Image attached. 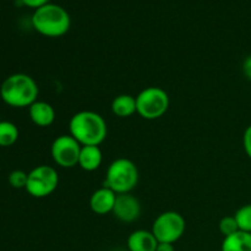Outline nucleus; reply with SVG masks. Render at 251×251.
I'll return each mask as SVG.
<instances>
[{
	"mask_svg": "<svg viewBox=\"0 0 251 251\" xmlns=\"http://www.w3.org/2000/svg\"><path fill=\"white\" fill-rule=\"evenodd\" d=\"M70 135L81 146H100L105 140L108 126L104 118L93 110H80L69 122Z\"/></svg>",
	"mask_w": 251,
	"mask_h": 251,
	"instance_id": "nucleus-1",
	"label": "nucleus"
},
{
	"mask_svg": "<svg viewBox=\"0 0 251 251\" xmlns=\"http://www.w3.org/2000/svg\"><path fill=\"white\" fill-rule=\"evenodd\" d=\"M39 88L33 77L27 74H14L2 81L0 97L14 108H28L37 100Z\"/></svg>",
	"mask_w": 251,
	"mask_h": 251,
	"instance_id": "nucleus-2",
	"label": "nucleus"
},
{
	"mask_svg": "<svg viewBox=\"0 0 251 251\" xmlns=\"http://www.w3.org/2000/svg\"><path fill=\"white\" fill-rule=\"evenodd\" d=\"M32 26L39 34L48 38H59L69 32L71 19L69 12L58 4H49L34 10Z\"/></svg>",
	"mask_w": 251,
	"mask_h": 251,
	"instance_id": "nucleus-3",
	"label": "nucleus"
},
{
	"mask_svg": "<svg viewBox=\"0 0 251 251\" xmlns=\"http://www.w3.org/2000/svg\"><path fill=\"white\" fill-rule=\"evenodd\" d=\"M139 183V169L129 158H117L109 164L105 173L104 186L115 194L131 193Z\"/></svg>",
	"mask_w": 251,
	"mask_h": 251,
	"instance_id": "nucleus-4",
	"label": "nucleus"
},
{
	"mask_svg": "<svg viewBox=\"0 0 251 251\" xmlns=\"http://www.w3.org/2000/svg\"><path fill=\"white\" fill-rule=\"evenodd\" d=\"M169 96L161 87H146L136 96V113L146 120L163 117L169 108Z\"/></svg>",
	"mask_w": 251,
	"mask_h": 251,
	"instance_id": "nucleus-5",
	"label": "nucleus"
},
{
	"mask_svg": "<svg viewBox=\"0 0 251 251\" xmlns=\"http://www.w3.org/2000/svg\"><path fill=\"white\" fill-rule=\"evenodd\" d=\"M186 229L185 218L176 211H166L153 221L151 232L158 243L174 244L184 235Z\"/></svg>",
	"mask_w": 251,
	"mask_h": 251,
	"instance_id": "nucleus-6",
	"label": "nucleus"
},
{
	"mask_svg": "<svg viewBox=\"0 0 251 251\" xmlns=\"http://www.w3.org/2000/svg\"><path fill=\"white\" fill-rule=\"evenodd\" d=\"M59 185V176L55 168L41 164L28 173L26 191L36 199H43L51 195Z\"/></svg>",
	"mask_w": 251,
	"mask_h": 251,
	"instance_id": "nucleus-7",
	"label": "nucleus"
},
{
	"mask_svg": "<svg viewBox=\"0 0 251 251\" xmlns=\"http://www.w3.org/2000/svg\"><path fill=\"white\" fill-rule=\"evenodd\" d=\"M81 145L69 135H60L53 141L50 147L51 158L61 168H74L78 164Z\"/></svg>",
	"mask_w": 251,
	"mask_h": 251,
	"instance_id": "nucleus-8",
	"label": "nucleus"
},
{
	"mask_svg": "<svg viewBox=\"0 0 251 251\" xmlns=\"http://www.w3.org/2000/svg\"><path fill=\"white\" fill-rule=\"evenodd\" d=\"M113 215L115 218L124 223H131L139 220L141 216V203L136 196L127 194H119L117 195Z\"/></svg>",
	"mask_w": 251,
	"mask_h": 251,
	"instance_id": "nucleus-9",
	"label": "nucleus"
},
{
	"mask_svg": "<svg viewBox=\"0 0 251 251\" xmlns=\"http://www.w3.org/2000/svg\"><path fill=\"white\" fill-rule=\"evenodd\" d=\"M117 195L112 189L103 186L97 189L90 198V207L96 215L104 216L107 213H112L114 208Z\"/></svg>",
	"mask_w": 251,
	"mask_h": 251,
	"instance_id": "nucleus-10",
	"label": "nucleus"
},
{
	"mask_svg": "<svg viewBox=\"0 0 251 251\" xmlns=\"http://www.w3.org/2000/svg\"><path fill=\"white\" fill-rule=\"evenodd\" d=\"M28 114L32 123L41 127L50 126L55 120V110L53 105L44 100H37L33 104L29 105Z\"/></svg>",
	"mask_w": 251,
	"mask_h": 251,
	"instance_id": "nucleus-11",
	"label": "nucleus"
},
{
	"mask_svg": "<svg viewBox=\"0 0 251 251\" xmlns=\"http://www.w3.org/2000/svg\"><path fill=\"white\" fill-rule=\"evenodd\" d=\"M127 250L129 251H156L158 240L151 230H134L127 238Z\"/></svg>",
	"mask_w": 251,
	"mask_h": 251,
	"instance_id": "nucleus-12",
	"label": "nucleus"
},
{
	"mask_svg": "<svg viewBox=\"0 0 251 251\" xmlns=\"http://www.w3.org/2000/svg\"><path fill=\"white\" fill-rule=\"evenodd\" d=\"M103 161V154L100 146H82L81 147L78 164L85 172H95L100 167Z\"/></svg>",
	"mask_w": 251,
	"mask_h": 251,
	"instance_id": "nucleus-13",
	"label": "nucleus"
},
{
	"mask_svg": "<svg viewBox=\"0 0 251 251\" xmlns=\"http://www.w3.org/2000/svg\"><path fill=\"white\" fill-rule=\"evenodd\" d=\"M222 251H251V233L238 230L226 237L222 242Z\"/></svg>",
	"mask_w": 251,
	"mask_h": 251,
	"instance_id": "nucleus-14",
	"label": "nucleus"
},
{
	"mask_svg": "<svg viewBox=\"0 0 251 251\" xmlns=\"http://www.w3.org/2000/svg\"><path fill=\"white\" fill-rule=\"evenodd\" d=\"M112 112L118 118H130L136 113V97L131 95H119L113 100Z\"/></svg>",
	"mask_w": 251,
	"mask_h": 251,
	"instance_id": "nucleus-15",
	"label": "nucleus"
},
{
	"mask_svg": "<svg viewBox=\"0 0 251 251\" xmlns=\"http://www.w3.org/2000/svg\"><path fill=\"white\" fill-rule=\"evenodd\" d=\"M19 129L11 122H0V147H10L19 140Z\"/></svg>",
	"mask_w": 251,
	"mask_h": 251,
	"instance_id": "nucleus-16",
	"label": "nucleus"
},
{
	"mask_svg": "<svg viewBox=\"0 0 251 251\" xmlns=\"http://www.w3.org/2000/svg\"><path fill=\"white\" fill-rule=\"evenodd\" d=\"M239 230L251 233V203L242 206L234 215Z\"/></svg>",
	"mask_w": 251,
	"mask_h": 251,
	"instance_id": "nucleus-17",
	"label": "nucleus"
},
{
	"mask_svg": "<svg viewBox=\"0 0 251 251\" xmlns=\"http://www.w3.org/2000/svg\"><path fill=\"white\" fill-rule=\"evenodd\" d=\"M218 228H220L221 234L225 238L229 237V235L234 234L235 232L239 230V227H238L237 220H235L234 216H226V217H223L220 221Z\"/></svg>",
	"mask_w": 251,
	"mask_h": 251,
	"instance_id": "nucleus-18",
	"label": "nucleus"
},
{
	"mask_svg": "<svg viewBox=\"0 0 251 251\" xmlns=\"http://www.w3.org/2000/svg\"><path fill=\"white\" fill-rule=\"evenodd\" d=\"M27 178H28V173L16 169L9 174V184L14 189H25L27 184Z\"/></svg>",
	"mask_w": 251,
	"mask_h": 251,
	"instance_id": "nucleus-19",
	"label": "nucleus"
},
{
	"mask_svg": "<svg viewBox=\"0 0 251 251\" xmlns=\"http://www.w3.org/2000/svg\"><path fill=\"white\" fill-rule=\"evenodd\" d=\"M243 147L247 156L251 158V124L245 129L244 135H243Z\"/></svg>",
	"mask_w": 251,
	"mask_h": 251,
	"instance_id": "nucleus-20",
	"label": "nucleus"
},
{
	"mask_svg": "<svg viewBox=\"0 0 251 251\" xmlns=\"http://www.w3.org/2000/svg\"><path fill=\"white\" fill-rule=\"evenodd\" d=\"M22 4L27 7H31V9H39V7L44 6V5L49 4L50 0H21Z\"/></svg>",
	"mask_w": 251,
	"mask_h": 251,
	"instance_id": "nucleus-21",
	"label": "nucleus"
},
{
	"mask_svg": "<svg viewBox=\"0 0 251 251\" xmlns=\"http://www.w3.org/2000/svg\"><path fill=\"white\" fill-rule=\"evenodd\" d=\"M243 73H244L245 77L251 81V55L247 56L243 63Z\"/></svg>",
	"mask_w": 251,
	"mask_h": 251,
	"instance_id": "nucleus-22",
	"label": "nucleus"
},
{
	"mask_svg": "<svg viewBox=\"0 0 251 251\" xmlns=\"http://www.w3.org/2000/svg\"><path fill=\"white\" fill-rule=\"evenodd\" d=\"M156 251H176V248L169 243H158Z\"/></svg>",
	"mask_w": 251,
	"mask_h": 251,
	"instance_id": "nucleus-23",
	"label": "nucleus"
}]
</instances>
